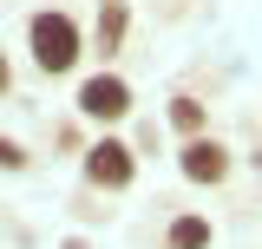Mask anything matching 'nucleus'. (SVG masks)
<instances>
[{
	"instance_id": "6",
	"label": "nucleus",
	"mask_w": 262,
	"mask_h": 249,
	"mask_svg": "<svg viewBox=\"0 0 262 249\" xmlns=\"http://www.w3.org/2000/svg\"><path fill=\"white\" fill-rule=\"evenodd\" d=\"M210 243H216V230H210V217H196V210L170 217V230H164V249H210Z\"/></svg>"
},
{
	"instance_id": "4",
	"label": "nucleus",
	"mask_w": 262,
	"mask_h": 249,
	"mask_svg": "<svg viewBox=\"0 0 262 249\" xmlns=\"http://www.w3.org/2000/svg\"><path fill=\"white\" fill-rule=\"evenodd\" d=\"M229 144L223 138H210V131H196V138H184V151H177V171L190 177V184H223L229 177Z\"/></svg>"
},
{
	"instance_id": "10",
	"label": "nucleus",
	"mask_w": 262,
	"mask_h": 249,
	"mask_svg": "<svg viewBox=\"0 0 262 249\" xmlns=\"http://www.w3.org/2000/svg\"><path fill=\"white\" fill-rule=\"evenodd\" d=\"M59 249H92V243H85V236H66V243H59Z\"/></svg>"
},
{
	"instance_id": "3",
	"label": "nucleus",
	"mask_w": 262,
	"mask_h": 249,
	"mask_svg": "<svg viewBox=\"0 0 262 249\" xmlns=\"http://www.w3.org/2000/svg\"><path fill=\"white\" fill-rule=\"evenodd\" d=\"M79 118H92V125L131 118V86L118 79V72H92V79L79 86Z\"/></svg>"
},
{
	"instance_id": "7",
	"label": "nucleus",
	"mask_w": 262,
	"mask_h": 249,
	"mask_svg": "<svg viewBox=\"0 0 262 249\" xmlns=\"http://www.w3.org/2000/svg\"><path fill=\"white\" fill-rule=\"evenodd\" d=\"M170 125H177L184 138H196V131L210 125V112H203V98H190V92H177V98H170Z\"/></svg>"
},
{
	"instance_id": "9",
	"label": "nucleus",
	"mask_w": 262,
	"mask_h": 249,
	"mask_svg": "<svg viewBox=\"0 0 262 249\" xmlns=\"http://www.w3.org/2000/svg\"><path fill=\"white\" fill-rule=\"evenodd\" d=\"M13 92V66H7V53H0V98Z\"/></svg>"
},
{
	"instance_id": "5",
	"label": "nucleus",
	"mask_w": 262,
	"mask_h": 249,
	"mask_svg": "<svg viewBox=\"0 0 262 249\" xmlns=\"http://www.w3.org/2000/svg\"><path fill=\"white\" fill-rule=\"evenodd\" d=\"M125 33H131V7H125V0H98V27H92V53H98V59H112V53L125 46Z\"/></svg>"
},
{
	"instance_id": "8",
	"label": "nucleus",
	"mask_w": 262,
	"mask_h": 249,
	"mask_svg": "<svg viewBox=\"0 0 262 249\" xmlns=\"http://www.w3.org/2000/svg\"><path fill=\"white\" fill-rule=\"evenodd\" d=\"M27 164H33V157H27V144L0 131V171H27Z\"/></svg>"
},
{
	"instance_id": "1",
	"label": "nucleus",
	"mask_w": 262,
	"mask_h": 249,
	"mask_svg": "<svg viewBox=\"0 0 262 249\" xmlns=\"http://www.w3.org/2000/svg\"><path fill=\"white\" fill-rule=\"evenodd\" d=\"M27 46H33V66L46 72V79H59V72H72L79 66V53H85V33H79V20L72 13H33L27 20Z\"/></svg>"
},
{
	"instance_id": "2",
	"label": "nucleus",
	"mask_w": 262,
	"mask_h": 249,
	"mask_svg": "<svg viewBox=\"0 0 262 249\" xmlns=\"http://www.w3.org/2000/svg\"><path fill=\"white\" fill-rule=\"evenodd\" d=\"M131 177H138V151H131L125 138L85 144V184L92 190H131Z\"/></svg>"
}]
</instances>
